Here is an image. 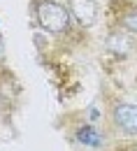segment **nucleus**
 Returning a JSON list of instances; mask_svg holds the SVG:
<instances>
[{
    "label": "nucleus",
    "instance_id": "1",
    "mask_svg": "<svg viewBox=\"0 0 137 151\" xmlns=\"http://www.w3.org/2000/svg\"><path fill=\"white\" fill-rule=\"evenodd\" d=\"M33 12H35V19L37 23L51 35H63L70 30V23H72V14L67 9L65 2L60 0H35L33 5Z\"/></svg>",
    "mask_w": 137,
    "mask_h": 151
},
{
    "label": "nucleus",
    "instance_id": "2",
    "mask_svg": "<svg viewBox=\"0 0 137 151\" xmlns=\"http://www.w3.org/2000/svg\"><path fill=\"white\" fill-rule=\"evenodd\" d=\"M112 123L118 132L137 137V105L135 102H116L112 107Z\"/></svg>",
    "mask_w": 137,
    "mask_h": 151
},
{
    "label": "nucleus",
    "instance_id": "3",
    "mask_svg": "<svg viewBox=\"0 0 137 151\" xmlns=\"http://www.w3.org/2000/svg\"><path fill=\"white\" fill-rule=\"evenodd\" d=\"M67 9L72 14V21H77L81 28H91L98 19L95 0H67Z\"/></svg>",
    "mask_w": 137,
    "mask_h": 151
},
{
    "label": "nucleus",
    "instance_id": "4",
    "mask_svg": "<svg viewBox=\"0 0 137 151\" xmlns=\"http://www.w3.org/2000/svg\"><path fill=\"white\" fill-rule=\"evenodd\" d=\"M19 93H21V86L16 81V77L9 70H0V102L5 107H12L19 100Z\"/></svg>",
    "mask_w": 137,
    "mask_h": 151
},
{
    "label": "nucleus",
    "instance_id": "5",
    "mask_svg": "<svg viewBox=\"0 0 137 151\" xmlns=\"http://www.w3.org/2000/svg\"><path fill=\"white\" fill-rule=\"evenodd\" d=\"M75 137H77L79 144H84L86 149H100L105 144V135L95 126H79L75 130Z\"/></svg>",
    "mask_w": 137,
    "mask_h": 151
},
{
    "label": "nucleus",
    "instance_id": "6",
    "mask_svg": "<svg viewBox=\"0 0 137 151\" xmlns=\"http://www.w3.org/2000/svg\"><path fill=\"white\" fill-rule=\"evenodd\" d=\"M121 23H123L130 33H135V35H137V7H135V9H128V12L121 17Z\"/></svg>",
    "mask_w": 137,
    "mask_h": 151
},
{
    "label": "nucleus",
    "instance_id": "7",
    "mask_svg": "<svg viewBox=\"0 0 137 151\" xmlns=\"http://www.w3.org/2000/svg\"><path fill=\"white\" fill-rule=\"evenodd\" d=\"M5 56H7V51H5V37L0 35V68L5 65Z\"/></svg>",
    "mask_w": 137,
    "mask_h": 151
},
{
    "label": "nucleus",
    "instance_id": "8",
    "mask_svg": "<svg viewBox=\"0 0 137 151\" xmlns=\"http://www.w3.org/2000/svg\"><path fill=\"white\" fill-rule=\"evenodd\" d=\"M133 151H137V147H135V149H133Z\"/></svg>",
    "mask_w": 137,
    "mask_h": 151
}]
</instances>
